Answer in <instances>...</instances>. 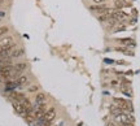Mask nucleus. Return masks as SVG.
Instances as JSON below:
<instances>
[{
    "label": "nucleus",
    "mask_w": 140,
    "mask_h": 126,
    "mask_svg": "<svg viewBox=\"0 0 140 126\" xmlns=\"http://www.w3.org/2000/svg\"><path fill=\"white\" fill-rule=\"evenodd\" d=\"M114 118L121 126H132V123H134V116L130 113H126V112L115 116Z\"/></svg>",
    "instance_id": "obj_1"
},
{
    "label": "nucleus",
    "mask_w": 140,
    "mask_h": 126,
    "mask_svg": "<svg viewBox=\"0 0 140 126\" xmlns=\"http://www.w3.org/2000/svg\"><path fill=\"white\" fill-rule=\"evenodd\" d=\"M47 109H48V108H47L46 101H44V103H40V104H36V108H34L33 112H31V116H33L34 121L40 120V118L44 116V113H46Z\"/></svg>",
    "instance_id": "obj_2"
},
{
    "label": "nucleus",
    "mask_w": 140,
    "mask_h": 126,
    "mask_svg": "<svg viewBox=\"0 0 140 126\" xmlns=\"http://www.w3.org/2000/svg\"><path fill=\"white\" fill-rule=\"evenodd\" d=\"M113 101H114V104L117 107L123 109L125 112H131L132 111V104H131L130 100H126V99H122V98H114Z\"/></svg>",
    "instance_id": "obj_3"
},
{
    "label": "nucleus",
    "mask_w": 140,
    "mask_h": 126,
    "mask_svg": "<svg viewBox=\"0 0 140 126\" xmlns=\"http://www.w3.org/2000/svg\"><path fill=\"white\" fill-rule=\"evenodd\" d=\"M13 72H14V68H13V64H9V65H3L0 66V77L4 78V79H10L13 77Z\"/></svg>",
    "instance_id": "obj_4"
},
{
    "label": "nucleus",
    "mask_w": 140,
    "mask_h": 126,
    "mask_svg": "<svg viewBox=\"0 0 140 126\" xmlns=\"http://www.w3.org/2000/svg\"><path fill=\"white\" fill-rule=\"evenodd\" d=\"M90 9L95 13H99V14H104L106 12H110V8L104 3V4H95V5H91Z\"/></svg>",
    "instance_id": "obj_5"
},
{
    "label": "nucleus",
    "mask_w": 140,
    "mask_h": 126,
    "mask_svg": "<svg viewBox=\"0 0 140 126\" xmlns=\"http://www.w3.org/2000/svg\"><path fill=\"white\" fill-rule=\"evenodd\" d=\"M13 68H14V72H13V77L12 78H14V77L18 78L27 69V64H26V62H17L16 65H13Z\"/></svg>",
    "instance_id": "obj_6"
},
{
    "label": "nucleus",
    "mask_w": 140,
    "mask_h": 126,
    "mask_svg": "<svg viewBox=\"0 0 140 126\" xmlns=\"http://www.w3.org/2000/svg\"><path fill=\"white\" fill-rule=\"evenodd\" d=\"M56 116H57V113H56V108L51 107V108H48V109L46 111L44 116H43L40 120H44V121H47V122H53V120L56 118Z\"/></svg>",
    "instance_id": "obj_7"
},
{
    "label": "nucleus",
    "mask_w": 140,
    "mask_h": 126,
    "mask_svg": "<svg viewBox=\"0 0 140 126\" xmlns=\"http://www.w3.org/2000/svg\"><path fill=\"white\" fill-rule=\"evenodd\" d=\"M8 98L10 99V100H13V101H22V100H25L26 99V96H25V94H21V92H16V91H9V94H8Z\"/></svg>",
    "instance_id": "obj_8"
},
{
    "label": "nucleus",
    "mask_w": 140,
    "mask_h": 126,
    "mask_svg": "<svg viewBox=\"0 0 140 126\" xmlns=\"http://www.w3.org/2000/svg\"><path fill=\"white\" fill-rule=\"evenodd\" d=\"M14 83H16L17 87H22V86L29 85L30 81H29V77H27V75H19V77L14 81Z\"/></svg>",
    "instance_id": "obj_9"
},
{
    "label": "nucleus",
    "mask_w": 140,
    "mask_h": 126,
    "mask_svg": "<svg viewBox=\"0 0 140 126\" xmlns=\"http://www.w3.org/2000/svg\"><path fill=\"white\" fill-rule=\"evenodd\" d=\"M25 55V51H24V48H14L13 51H12V53H10V57L12 59H17V57H22Z\"/></svg>",
    "instance_id": "obj_10"
},
{
    "label": "nucleus",
    "mask_w": 140,
    "mask_h": 126,
    "mask_svg": "<svg viewBox=\"0 0 140 126\" xmlns=\"http://www.w3.org/2000/svg\"><path fill=\"white\" fill-rule=\"evenodd\" d=\"M112 20V12H106L104 14H100L99 16V21L100 22H108V21Z\"/></svg>",
    "instance_id": "obj_11"
},
{
    "label": "nucleus",
    "mask_w": 140,
    "mask_h": 126,
    "mask_svg": "<svg viewBox=\"0 0 140 126\" xmlns=\"http://www.w3.org/2000/svg\"><path fill=\"white\" fill-rule=\"evenodd\" d=\"M47 99V95L44 92H38L36 96H35V103L36 104H40V103H44Z\"/></svg>",
    "instance_id": "obj_12"
},
{
    "label": "nucleus",
    "mask_w": 140,
    "mask_h": 126,
    "mask_svg": "<svg viewBox=\"0 0 140 126\" xmlns=\"http://www.w3.org/2000/svg\"><path fill=\"white\" fill-rule=\"evenodd\" d=\"M117 42H118V43H121V44H123V46H135V43H134V40H132V39H130V38L117 39Z\"/></svg>",
    "instance_id": "obj_13"
},
{
    "label": "nucleus",
    "mask_w": 140,
    "mask_h": 126,
    "mask_svg": "<svg viewBox=\"0 0 140 126\" xmlns=\"http://www.w3.org/2000/svg\"><path fill=\"white\" fill-rule=\"evenodd\" d=\"M35 126H53V125H52V122H47L44 120H38Z\"/></svg>",
    "instance_id": "obj_14"
},
{
    "label": "nucleus",
    "mask_w": 140,
    "mask_h": 126,
    "mask_svg": "<svg viewBox=\"0 0 140 126\" xmlns=\"http://www.w3.org/2000/svg\"><path fill=\"white\" fill-rule=\"evenodd\" d=\"M8 31H9V27L8 26H0V36L8 34Z\"/></svg>",
    "instance_id": "obj_15"
},
{
    "label": "nucleus",
    "mask_w": 140,
    "mask_h": 126,
    "mask_svg": "<svg viewBox=\"0 0 140 126\" xmlns=\"http://www.w3.org/2000/svg\"><path fill=\"white\" fill-rule=\"evenodd\" d=\"M115 51H118V52H125V53H127V48H125V47H117V48H115Z\"/></svg>",
    "instance_id": "obj_16"
},
{
    "label": "nucleus",
    "mask_w": 140,
    "mask_h": 126,
    "mask_svg": "<svg viewBox=\"0 0 140 126\" xmlns=\"http://www.w3.org/2000/svg\"><path fill=\"white\" fill-rule=\"evenodd\" d=\"M38 90H39L38 86H31V87H29V92H34V91H38Z\"/></svg>",
    "instance_id": "obj_17"
},
{
    "label": "nucleus",
    "mask_w": 140,
    "mask_h": 126,
    "mask_svg": "<svg viewBox=\"0 0 140 126\" xmlns=\"http://www.w3.org/2000/svg\"><path fill=\"white\" fill-rule=\"evenodd\" d=\"M93 3L95 4H104V3H106V0H93Z\"/></svg>",
    "instance_id": "obj_18"
},
{
    "label": "nucleus",
    "mask_w": 140,
    "mask_h": 126,
    "mask_svg": "<svg viewBox=\"0 0 140 126\" xmlns=\"http://www.w3.org/2000/svg\"><path fill=\"white\" fill-rule=\"evenodd\" d=\"M125 29H126V26H125V25H122V26H118V27L115 29V31H123Z\"/></svg>",
    "instance_id": "obj_19"
},
{
    "label": "nucleus",
    "mask_w": 140,
    "mask_h": 126,
    "mask_svg": "<svg viewBox=\"0 0 140 126\" xmlns=\"http://www.w3.org/2000/svg\"><path fill=\"white\" fill-rule=\"evenodd\" d=\"M117 85H118V81H115V79L112 81V86H117Z\"/></svg>",
    "instance_id": "obj_20"
},
{
    "label": "nucleus",
    "mask_w": 140,
    "mask_h": 126,
    "mask_svg": "<svg viewBox=\"0 0 140 126\" xmlns=\"http://www.w3.org/2000/svg\"><path fill=\"white\" fill-rule=\"evenodd\" d=\"M4 2H7V0H0V4H2V3H4Z\"/></svg>",
    "instance_id": "obj_21"
},
{
    "label": "nucleus",
    "mask_w": 140,
    "mask_h": 126,
    "mask_svg": "<svg viewBox=\"0 0 140 126\" xmlns=\"http://www.w3.org/2000/svg\"><path fill=\"white\" fill-rule=\"evenodd\" d=\"M2 42H3V38H2V36H0V43H2Z\"/></svg>",
    "instance_id": "obj_22"
},
{
    "label": "nucleus",
    "mask_w": 140,
    "mask_h": 126,
    "mask_svg": "<svg viewBox=\"0 0 140 126\" xmlns=\"http://www.w3.org/2000/svg\"><path fill=\"white\" fill-rule=\"evenodd\" d=\"M2 18H3V17H2V16H0V21H2Z\"/></svg>",
    "instance_id": "obj_23"
}]
</instances>
